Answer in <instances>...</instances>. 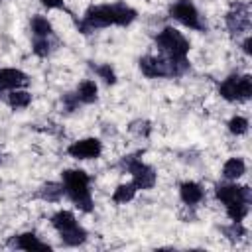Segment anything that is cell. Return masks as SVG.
<instances>
[{
    "label": "cell",
    "mask_w": 252,
    "mask_h": 252,
    "mask_svg": "<svg viewBox=\"0 0 252 252\" xmlns=\"http://www.w3.org/2000/svg\"><path fill=\"white\" fill-rule=\"evenodd\" d=\"M136 10L126 6V4H98V6H91L83 20L77 24V28L83 33H91L94 30L100 28H108V26H130L136 20Z\"/></svg>",
    "instance_id": "cell-1"
},
{
    "label": "cell",
    "mask_w": 252,
    "mask_h": 252,
    "mask_svg": "<svg viewBox=\"0 0 252 252\" xmlns=\"http://www.w3.org/2000/svg\"><path fill=\"white\" fill-rule=\"evenodd\" d=\"M89 175L83 169H65L63 171V189L65 195L85 213L93 211V197L89 189Z\"/></svg>",
    "instance_id": "cell-2"
},
{
    "label": "cell",
    "mask_w": 252,
    "mask_h": 252,
    "mask_svg": "<svg viewBox=\"0 0 252 252\" xmlns=\"http://www.w3.org/2000/svg\"><path fill=\"white\" fill-rule=\"evenodd\" d=\"M51 224L59 232L63 244H67V246H79L87 240V230L77 222V219L71 211H57L51 217Z\"/></svg>",
    "instance_id": "cell-3"
},
{
    "label": "cell",
    "mask_w": 252,
    "mask_h": 252,
    "mask_svg": "<svg viewBox=\"0 0 252 252\" xmlns=\"http://www.w3.org/2000/svg\"><path fill=\"white\" fill-rule=\"evenodd\" d=\"M156 45L159 47V51L173 59V61H185L187 53H189V41L187 37L177 32L175 28H163L158 35H156Z\"/></svg>",
    "instance_id": "cell-4"
},
{
    "label": "cell",
    "mask_w": 252,
    "mask_h": 252,
    "mask_svg": "<svg viewBox=\"0 0 252 252\" xmlns=\"http://www.w3.org/2000/svg\"><path fill=\"white\" fill-rule=\"evenodd\" d=\"M219 94L230 102L248 100L252 94V77L250 75H230L219 85Z\"/></svg>",
    "instance_id": "cell-5"
},
{
    "label": "cell",
    "mask_w": 252,
    "mask_h": 252,
    "mask_svg": "<svg viewBox=\"0 0 252 252\" xmlns=\"http://www.w3.org/2000/svg\"><path fill=\"white\" fill-rule=\"evenodd\" d=\"M120 165L124 171L132 173V183L138 189H152L156 185V171L136 156H126Z\"/></svg>",
    "instance_id": "cell-6"
},
{
    "label": "cell",
    "mask_w": 252,
    "mask_h": 252,
    "mask_svg": "<svg viewBox=\"0 0 252 252\" xmlns=\"http://www.w3.org/2000/svg\"><path fill=\"white\" fill-rule=\"evenodd\" d=\"M169 16H171L173 20L181 22L183 26L191 28V30L203 32V30L207 28L205 22L201 20L199 10L195 8V4H193L191 0H177V2H173V4L169 6Z\"/></svg>",
    "instance_id": "cell-7"
},
{
    "label": "cell",
    "mask_w": 252,
    "mask_h": 252,
    "mask_svg": "<svg viewBox=\"0 0 252 252\" xmlns=\"http://www.w3.org/2000/svg\"><path fill=\"white\" fill-rule=\"evenodd\" d=\"M215 195L224 207H228L232 203H250V189L246 185H236V183L217 185Z\"/></svg>",
    "instance_id": "cell-8"
},
{
    "label": "cell",
    "mask_w": 252,
    "mask_h": 252,
    "mask_svg": "<svg viewBox=\"0 0 252 252\" xmlns=\"http://www.w3.org/2000/svg\"><path fill=\"white\" fill-rule=\"evenodd\" d=\"M67 154L75 159H96L102 154V142L96 138L77 140L67 148Z\"/></svg>",
    "instance_id": "cell-9"
},
{
    "label": "cell",
    "mask_w": 252,
    "mask_h": 252,
    "mask_svg": "<svg viewBox=\"0 0 252 252\" xmlns=\"http://www.w3.org/2000/svg\"><path fill=\"white\" fill-rule=\"evenodd\" d=\"M226 28L230 33H242L250 28V10L248 4H236L228 14H226Z\"/></svg>",
    "instance_id": "cell-10"
},
{
    "label": "cell",
    "mask_w": 252,
    "mask_h": 252,
    "mask_svg": "<svg viewBox=\"0 0 252 252\" xmlns=\"http://www.w3.org/2000/svg\"><path fill=\"white\" fill-rule=\"evenodd\" d=\"M28 85V75L20 69H0V93L2 91H14V89H22Z\"/></svg>",
    "instance_id": "cell-11"
},
{
    "label": "cell",
    "mask_w": 252,
    "mask_h": 252,
    "mask_svg": "<svg viewBox=\"0 0 252 252\" xmlns=\"http://www.w3.org/2000/svg\"><path fill=\"white\" fill-rule=\"evenodd\" d=\"M10 246L14 248H20V250H51L49 244L41 242L33 232H24V234H18L10 240Z\"/></svg>",
    "instance_id": "cell-12"
},
{
    "label": "cell",
    "mask_w": 252,
    "mask_h": 252,
    "mask_svg": "<svg viewBox=\"0 0 252 252\" xmlns=\"http://www.w3.org/2000/svg\"><path fill=\"white\" fill-rule=\"evenodd\" d=\"M203 195H205L203 187H201L199 183H195V181H185V183L179 185V197H181V201H183L187 207L197 205V203L203 199Z\"/></svg>",
    "instance_id": "cell-13"
},
{
    "label": "cell",
    "mask_w": 252,
    "mask_h": 252,
    "mask_svg": "<svg viewBox=\"0 0 252 252\" xmlns=\"http://www.w3.org/2000/svg\"><path fill=\"white\" fill-rule=\"evenodd\" d=\"M96 93H98L96 83H94V81H91V79H87V81H83V83L77 87L75 96L79 98V102L91 104V102H94V100H96Z\"/></svg>",
    "instance_id": "cell-14"
},
{
    "label": "cell",
    "mask_w": 252,
    "mask_h": 252,
    "mask_svg": "<svg viewBox=\"0 0 252 252\" xmlns=\"http://www.w3.org/2000/svg\"><path fill=\"white\" fill-rule=\"evenodd\" d=\"M244 171H246V163L242 158H230L222 165V175L226 179H238L244 175Z\"/></svg>",
    "instance_id": "cell-15"
},
{
    "label": "cell",
    "mask_w": 252,
    "mask_h": 252,
    "mask_svg": "<svg viewBox=\"0 0 252 252\" xmlns=\"http://www.w3.org/2000/svg\"><path fill=\"white\" fill-rule=\"evenodd\" d=\"M136 191L138 187L134 183H124V185H118L112 193V201L118 203V205H124V203H130L134 197H136Z\"/></svg>",
    "instance_id": "cell-16"
},
{
    "label": "cell",
    "mask_w": 252,
    "mask_h": 252,
    "mask_svg": "<svg viewBox=\"0 0 252 252\" xmlns=\"http://www.w3.org/2000/svg\"><path fill=\"white\" fill-rule=\"evenodd\" d=\"M30 28L33 32V37H49L53 33V28L51 24L47 22V18L43 16H33L32 22H30Z\"/></svg>",
    "instance_id": "cell-17"
},
{
    "label": "cell",
    "mask_w": 252,
    "mask_h": 252,
    "mask_svg": "<svg viewBox=\"0 0 252 252\" xmlns=\"http://www.w3.org/2000/svg\"><path fill=\"white\" fill-rule=\"evenodd\" d=\"M30 102H32V94H30L28 91L14 89V91H10V94H8V104H10L12 108H26V106H30Z\"/></svg>",
    "instance_id": "cell-18"
},
{
    "label": "cell",
    "mask_w": 252,
    "mask_h": 252,
    "mask_svg": "<svg viewBox=\"0 0 252 252\" xmlns=\"http://www.w3.org/2000/svg\"><path fill=\"white\" fill-rule=\"evenodd\" d=\"M63 193H65L63 183H53V181L45 183V185L39 189V197L45 199V201H59V197H61Z\"/></svg>",
    "instance_id": "cell-19"
},
{
    "label": "cell",
    "mask_w": 252,
    "mask_h": 252,
    "mask_svg": "<svg viewBox=\"0 0 252 252\" xmlns=\"http://www.w3.org/2000/svg\"><path fill=\"white\" fill-rule=\"evenodd\" d=\"M248 205L250 203H232L226 207V215L232 222H242V219L248 215Z\"/></svg>",
    "instance_id": "cell-20"
},
{
    "label": "cell",
    "mask_w": 252,
    "mask_h": 252,
    "mask_svg": "<svg viewBox=\"0 0 252 252\" xmlns=\"http://www.w3.org/2000/svg\"><path fill=\"white\" fill-rule=\"evenodd\" d=\"M228 130L234 134V136H242L248 132V120L244 116H232L228 120Z\"/></svg>",
    "instance_id": "cell-21"
},
{
    "label": "cell",
    "mask_w": 252,
    "mask_h": 252,
    "mask_svg": "<svg viewBox=\"0 0 252 252\" xmlns=\"http://www.w3.org/2000/svg\"><path fill=\"white\" fill-rule=\"evenodd\" d=\"M32 49H33V53H35V55H39V57H47V55H49V51H51L49 37H33Z\"/></svg>",
    "instance_id": "cell-22"
},
{
    "label": "cell",
    "mask_w": 252,
    "mask_h": 252,
    "mask_svg": "<svg viewBox=\"0 0 252 252\" xmlns=\"http://www.w3.org/2000/svg\"><path fill=\"white\" fill-rule=\"evenodd\" d=\"M94 71H96V75H98L106 85H114V83H116V73H114V69H112L108 63L98 65Z\"/></svg>",
    "instance_id": "cell-23"
},
{
    "label": "cell",
    "mask_w": 252,
    "mask_h": 252,
    "mask_svg": "<svg viewBox=\"0 0 252 252\" xmlns=\"http://www.w3.org/2000/svg\"><path fill=\"white\" fill-rule=\"evenodd\" d=\"M230 238H240V236H244L246 234V228L242 226V222H232V226H228V228H222Z\"/></svg>",
    "instance_id": "cell-24"
},
{
    "label": "cell",
    "mask_w": 252,
    "mask_h": 252,
    "mask_svg": "<svg viewBox=\"0 0 252 252\" xmlns=\"http://www.w3.org/2000/svg\"><path fill=\"white\" fill-rule=\"evenodd\" d=\"M45 8H53V10H57V8H63V0H39Z\"/></svg>",
    "instance_id": "cell-25"
},
{
    "label": "cell",
    "mask_w": 252,
    "mask_h": 252,
    "mask_svg": "<svg viewBox=\"0 0 252 252\" xmlns=\"http://www.w3.org/2000/svg\"><path fill=\"white\" fill-rule=\"evenodd\" d=\"M250 41H252L250 37H246V39H244V43H242V49H244V53H250Z\"/></svg>",
    "instance_id": "cell-26"
}]
</instances>
